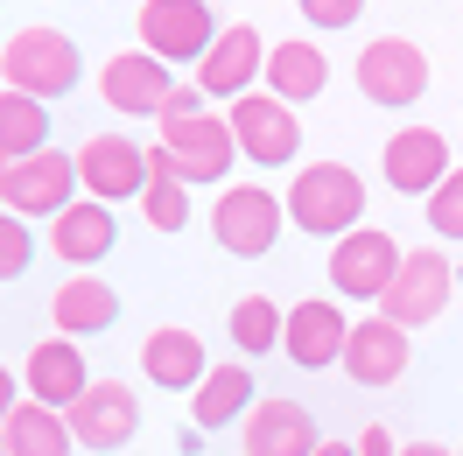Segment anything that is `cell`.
Listing matches in <instances>:
<instances>
[{"instance_id": "obj_1", "label": "cell", "mask_w": 463, "mask_h": 456, "mask_svg": "<svg viewBox=\"0 0 463 456\" xmlns=\"http://www.w3.org/2000/svg\"><path fill=\"white\" fill-rule=\"evenodd\" d=\"M281 211L295 218V232L337 246V239L358 232V218H365V176L351 169V162H309V169H295V190H288Z\"/></svg>"}, {"instance_id": "obj_2", "label": "cell", "mask_w": 463, "mask_h": 456, "mask_svg": "<svg viewBox=\"0 0 463 456\" xmlns=\"http://www.w3.org/2000/svg\"><path fill=\"white\" fill-rule=\"evenodd\" d=\"M78 43L63 29H50V22H29V29L7 35V50H0V91H22V99H35V106H50V99H63V91L78 85Z\"/></svg>"}, {"instance_id": "obj_3", "label": "cell", "mask_w": 463, "mask_h": 456, "mask_svg": "<svg viewBox=\"0 0 463 456\" xmlns=\"http://www.w3.org/2000/svg\"><path fill=\"white\" fill-rule=\"evenodd\" d=\"M71 190H78V162L63 147H43L29 162L0 155V211H14V218H57V211L78 204Z\"/></svg>"}, {"instance_id": "obj_4", "label": "cell", "mask_w": 463, "mask_h": 456, "mask_svg": "<svg viewBox=\"0 0 463 456\" xmlns=\"http://www.w3.org/2000/svg\"><path fill=\"white\" fill-rule=\"evenodd\" d=\"M134 29H141V57L155 63H203V50L218 43V14L197 0H141L134 7Z\"/></svg>"}, {"instance_id": "obj_5", "label": "cell", "mask_w": 463, "mask_h": 456, "mask_svg": "<svg viewBox=\"0 0 463 456\" xmlns=\"http://www.w3.org/2000/svg\"><path fill=\"white\" fill-rule=\"evenodd\" d=\"M449 288H457V267H449V253L407 246V253H401V274H393V288L379 295V316H386L393 330H421V323H435V316L449 309Z\"/></svg>"}, {"instance_id": "obj_6", "label": "cell", "mask_w": 463, "mask_h": 456, "mask_svg": "<svg viewBox=\"0 0 463 456\" xmlns=\"http://www.w3.org/2000/svg\"><path fill=\"white\" fill-rule=\"evenodd\" d=\"M393 274H401V239H393V232L358 225L330 246V288L351 295V302H379V295L393 288Z\"/></svg>"}, {"instance_id": "obj_7", "label": "cell", "mask_w": 463, "mask_h": 456, "mask_svg": "<svg viewBox=\"0 0 463 456\" xmlns=\"http://www.w3.org/2000/svg\"><path fill=\"white\" fill-rule=\"evenodd\" d=\"M225 127H232V141H239V155H253L260 169H281V162H295V147H302V119H295V106L267 99V91L232 99Z\"/></svg>"}, {"instance_id": "obj_8", "label": "cell", "mask_w": 463, "mask_h": 456, "mask_svg": "<svg viewBox=\"0 0 463 456\" xmlns=\"http://www.w3.org/2000/svg\"><path fill=\"white\" fill-rule=\"evenodd\" d=\"M358 91L373 99V106H414L421 91H429V57L407 43V35H373L365 50H358Z\"/></svg>"}, {"instance_id": "obj_9", "label": "cell", "mask_w": 463, "mask_h": 456, "mask_svg": "<svg viewBox=\"0 0 463 456\" xmlns=\"http://www.w3.org/2000/svg\"><path fill=\"white\" fill-rule=\"evenodd\" d=\"M281 197L274 190H260V183H239V190H225L218 197V211H211V239L225 246V253L239 260H260L274 239H281Z\"/></svg>"}, {"instance_id": "obj_10", "label": "cell", "mask_w": 463, "mask_h": 456, "mask_svg": "<svg viewBox=\"0 0 463 456\" xmlns=\"http://www.w3.org/2000/svg\"><path fill=\"white\" fill-rule=\"evenodd\" d=\"M63 422H71V442H78V450H127L134 428H141V394H134L127 379H91L85 400H78Z\"/></svg>"}, {"instance_id": "obj_11", "label": "cell", "mask_w": 463, "mask_h": 456, "mask_svg": "<svg viewBox=\"0 0 463 456\" xmlns=\"http://www.w3.org/2000/svg\"><path fill=\"white\" fill-rule=\"evenodd\" d=\"M260 71H267V43L253 22H232V29H218V43L203 50L197 63V91L203 99H246V91H260Z\"/></svg>"}, {"instance_id": "obj_12", "label": "cell", "mask_w": 463, "mask_h": 456, "mask_svg": "<svg viewBox=\"0 0 463 456\" xmlns=\"http://www.w3.org/2000/svg\"><path fill=\"white\" fill-rule=\"evenodd\" d=\"M162 147H169L183 190H190V183H225V176H232V155H239V141H232V127L218 113L169 119V127H162Z\"/></svg>"}, {"instance_id": "obj_13", "label": "cell", "mask_w": 463, "mask_h": 456, "mask_svg": "<svg viewBox=\"0 0 463 456\" xmlns=\"http://www.w3.org/2000/svg\"><path fill=\"white\" fill-rule=\"evenodd\" d=\"M71 162H78V190H85L91 204H106V211H113L119 197H141V190H147L141 141H127V134H91Z\"/></svg>"}, {"instance_id": "obj_14", "label": "cell", "mask_w": 463, "mask_h": 456, "mask_svg": "<svg viewBox=\"0 0 463 456\" xmlns=\"http://www.w3.org/2000/svg\"><path fill=\"white\" fill-rule=\"evenodd\" d=\"M169 91H175L169 63L141 57V50H119V57H106V71H99V99L127 119H162Z\"/></svg>"}, {"instance_id": "obj_15", "label": "cell", "mask_w": 463, "mask_h": 456, "mask_svg": "<svg viewBox=\"0 0 463 456\" xmlns=\"http://www.w3.org/2000/svg\"><path fill=\"white\" fill-rule=\"evenodd\" d=\"M457 169L449 162V141L435 134V127H401L393 141H386V155H379V176L401 190V197H435V183Z\"/></svg>"}, {"instance_id": "obj_16", "label": "cell", "mask_w": 463, "mask_h": 456, "mask_svg": "<svg viewBox=\"0 0 463 456\" xmlns=\"http://www.w3.org/2000/svg\"><path fill=\"white\" fill-rule=\"evenodd\" d=\"M345 337H351V323H345L337 302H295L288 323H281V351H288L302 372L345 366Z\"/></svg>"}, {"instance_id": "obj_17", "label": "cell", "mask_w": 463, "mask_h": 456, "mask_svg": "<svg viewBox=\"0 0 463 456\" xmlns=\"http://www.w3.org/2000/svg\"><path fill=\"white\" fill-rule=\"evenodd\" d=\"M22 386H29L35 407H57V414H71L78 400H85L91 372H85V351L71 337H43L29 351V366H22Z\"/></svg>"}, {"instance_id": "obj_18", "label": "cell", "mask_w": 463, "mask_h": 456, "mask_svg": "<svg viewBox=\"0 0 463 456\" xmlns=\"http://www.w3.org/2000/svg\"><path fill=\"white\" fill-rule=\"evenodd\" d=\"M246 456H317L323 435H317V414L295 407V400H253V414L239 428Z\"/></svg>"}, {"instance_id": "obj_19", "label": "cell", "mask_w": 463, "mask_h": 456, "mask_svg": "<svg viewBox=\"0 0 463 456\" xmlns=\"http://www.w3.org/2000/svg\"><path fill=\"white\" fill-rule=\"evenodd\" d=\"M141 372L155 386H169V394H197L211 358H203V337L197 330H183V323H162V330H147L141 344Z\"/></svg>"}, {"instance_id": "obj_20", "label": "cell", "mask_w": 463, "mask_h": 456, "mask_svg": "<svg viewBox=\"0 0 463 456\" xmlns=\"http://www.w3.org/2000/svg\"><path fill=\"white\" fill-rule=\"evenodd\" d=\"M113 239H119V218L106 211V204H91V197H78L71 211L50 218V253H57L63 267H91V260H106V253H113Z\"/></svg>"}, {"instance_id": "obj_21", "label": "cell", "mask_w": 463, "mask_h": 456, "mask_svg": "<svg viewBox=\"0 0 463 456\" xmlns=\"http://www.w3.org/2000/svg\"><path fill=\"white\" fill-rule=\"evenodd\" d=\"M345 372L358 386H393L407 372V330H393L386 316H365V323H351L345 337Z\"/></svg>"}, {"instance_id": "obj_22", "label": "cell", "mask_w": 463, "mask_h": 456, "mask_svg": "<svg viewBox=\"0 0 463 456\" xmlns=\"http://www.w3.org/2000/svg\"><path fill=\"white\" fill-rule=\"evenodd\" d=\"M330 85V57H323L317 43H274L267 50V71H260V91L267 99H281V106H309L317 91Z\"/></svg>"}, {"instance_id": "obj_23", "label": "cell", "mask_w": 463, "mask_h": 456, "mask_svg": "<svg viewBox=\"0 0 463 456\" xmlns=\"http://www.w3.org/2000/svg\"><path fill=\"white\" fill-rule=\"evenodd\" d=\"M50 316H57V337H91V330H113V316H119V295L99 274H71V281L50 295Z\"/></svg>"}, {"instance_id": "obj_24", "label": "cell", "mask_w": 463, "mask_h": 456, "mask_svg": "<svg viewBox=\"0 0 463 456\" xmlns=\"http://www.w3.org/2000/svg\"><path fill=\"white\" fill-rule=\"evenodd\" d=\"M253 414V366H211L203 386L190 394V422L197 428H232Z\"/></svg>"}, {"instance_id": "obj_25", "label": "cell", "mask_w": 463, "mask_h": 456, "mask_svg": "<svg viewBox=\"0 0 463 456\" xmlns=\"http://www.w3.org/2000/svg\"><path fill=\"white\" fill-rule=\"evenodd\" d=\"M0 450L7 456H71V422H63L57 407L14 400V414L0 422Z\"/></svg>"}, {"instance_id": "obj_26", "label": "cell", "mask_w": 463, "mask_h": 456, "mask_svg": "<svg viewBox=\"0 0 463 456\" xmlns=\"http://www.w3.org/2000/svg\"><path fill=\"white\" fill-rule=\"evenodd\" d=\"M43 141H50V106H35L22 91H0V155L29 162V155H43Z\"/></svg>"}, {"instance_id": "obj_27", "label": "cell", "mask_w": 463, "mask_h": 456, "mask_svg": "<svg viewBox=\"0 0 463 456\" xmlns=\"http://www.w3.org/2000/svg\"><path fill=\"white\" fill-rule=\"evenodd\" d=\"M281 323H288L281 302H267V295H239V309H232V344H239L246 358H267V351H281Z\"/></svg>"}, {"instance_id": "obj_28", "label": "cell", "mask_w": 463, "mask_h": 456, "mask_svg": "<svg viewBox=\"0 0 463 456\" xmlns=\"http://www.w3.org/2000/svg\"><path fill=\"white\" fill-rule=\"evenodd\" d=\"M35 260V232L29 218H14V211H0V281H22Z\"/></svg>"}, {"instance_id": "obj_29", "label": "cell", "mask_w": 463, "mask_h": 456, "mask_svg": "<svg viewBox=\"0 0 463 456\" xmlns=\"http://www.w3.org/2000/svg\"><path fill=\"white\" fill-rule=\"evenodd\" d=\"M141 218L155 232H183V225H190V197H183V183H147V190H141Z\"/></svg>"}, {"instance_id": "obj_30", "label": "cell", "mask_w": 463, "mask_h": 456, "mask_svg": "<svg viewBox=\"0 0 463 456\" xmlns=\"http://www.w3.org/2000/svg\"><path fill=\"white\" fill-rule=\"evenodd\" d=\"M429 225H435V239H463V169H449L442 183H435Z\"/></svg>"}, {"instance_id": "obj_31", "label": "cell", "mask_w": 463, "mask_h": 456, "mask_svg": "<svg viewBox=\"0 0 463 456\" xmlns=\"http://www.w3.org/2000/svg\"><path fill=\"white\" fill-rule=\"evenodd\" d=\"M302 14H309V22H317V29H351V22H358V14H365V7H358V0H309V7H302Z\"/></svg>"}, {"instance_id": "obj_32", "label": "cell", "mask_w": 463, "mask_h": 456, "mask_svg": "<svg viewBox=\"0 0 463 456\" xmlns=\"http://www.w3.org/2000/svg\"><path fill=\"white\" fill-rule=\"evenodd\" d=\"M197 113H211V106H203V91L197 85H175L169 106H162V127H169V119H197Z\"/></svg>"}, {"instance_id": "obj_33", "label": "cell", "mask_w": 463, "mask_h": 456, "mask_svg": "<svg viewBox=\"0 0 463 456\" xmlns=\"http://www.w3.org/2000/svg\"><path fill=\"white\" fill-rule=\"evenodd\" d=\"M351 450H358V456H401V442H393V428H358V442H351Z\"/></svg>"}, {"instance_id": "obj_34", "label": "cell", "mask_w": 463, "mask_h": 456, "mask_svg": "<svg viewBox=\"0 0 463 456\" xmlns=\"http://www.w3.org/2000/svg\"><path fill=\"white\" fill-rule=\"evenodd\" d=\"M7 414H14V372L0 366V422H7Z\"/></svg>"}, {"instance_id": "obj_35", "label": "cell", "mask_w": 463, "mask_h": 456, "mask_svg": "<svg viewBox=\"0 0 463 456\" xmlns=\"http://www.w3.org/2000/svg\"><path fill=\"white\" fill-rule=\"evenodd\" d=\"M401 456H457V450H442V442H407Z\"/></svg>"}, {"instance_id": "obj_36", "label": "cell", "mask_w": 463, "mask_h": 456, "mask_svg": "<svg viewBox=\"0 0 463 456\" xmlns=\"http://www.w3.org/2000/svg\"><path fill=\"white\" fill-rule=\"evenodd\" d=\"M317 456H358V450H351V442H323Z\"/></svg>"}, {"instance_id": "obj_37", "label": "cell", "mask_w": 463, "mask_h": 456, "mask_svg": "<svg viewBox=\"0 0 463 456\" xmlns=\"http://www.w3.org/2000/svg\"><path fill=\"white\" fill-rule=\"evenodd\" d=\"M0 456H7V450H0Z\"/></svg>"}]
</instances>
